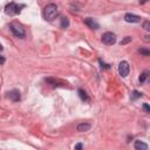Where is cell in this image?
I'll use <instances>...</instances> for the list:
<instances>
[{"label": "cell", "instance_id": "cell-13", "mask_svg": "<svg viewBox=\"0 0 150 150\" xmlns=\"http://www.w3.org/2000/svg\"><path fill=\"white\" fill-rule=\"evenodd\" d=\"M69 26V20L68 18H62L61 19V28H67Z\"/></svg>", "mask_w": 150, "mask_h": 150}, {"label": "cell", "instance_id": "cell-15", "mask_svg": "<svg viewBox=\"0 0 150 150\" xmlns=\"http://www.w3.org/2000/svg\"><path fill=\"white\" fill-rule=\"evenodd\" d=\"M141 96H142V93H139V92L135 91V92H133V94H131V100H136V98L141 97Z\"/></svg>", "mask_w": 150, "mask_h": 150}, {"label": "cell", "instance_id": "cell-16", "mask_svg": "<svg viewBox=\"0 0 150 150\" xmlns=\"http://www.w3.org/2000/svg\"><path fill=\"white\" fill-rule=\"evenodd\" d=\"M138 52L141 53V54H143L144 56H149V55H150V52L148 51V49H144V48H139Z\"/></svg>", "mask_w": 150, "mask_h": 150}, {"label": "cell", "instance_id": "cell-12", "mask_svg": "<svg viewBox=\"0 0 150 150\" xmlns=\"http://www.w3.org/2000/svg\"><path fill=\"white\" fill-rule=\"evenodd\" d=\"M148 76H149V72H148V71H144L141 75H139V79H138V80H139V82L143 83V82L145 81V80L148 79Z\"/></svg>", "mask_w": 150, "mask_h": 150}, {"label": "cell", "instance_id": "cell-1", "mask_svg": "<svg viewBox=\"0 0 150 150\" xmlns=\"http://www.w3.org/2000/svg\"><path fill=\"white\" fill-rule=\"evenodd\" d=\"M57 13H59V9H57V6L55 4H48L44 9V17L46 20H48V21H52V20L57 15Z\"/></svg>", "mask_w": 150, "mask_h": 150}, {"label": "cell", "instance_id": "cell-20", "mask_svg": "<svg viewBox=\"0 0 150 150\" xmlns=\"http://www.w3.org/2000/svg\"><path fill=\"white\" fill-rule=\"evenodd\" d=\"M82 148H83V145H82L81 143H79V144H76V145H75V149H76V150H81Z\"/></svg>", "mask_w": 150, "mask_h": 150}, {"label": "cell", "instance_id": "cell-3", "mask_svg": "<svg viewBox=\"0 0 150 150\" xmlns=\"http://www.w3.org/2000/svg\"><path fill=\"white\" fill-rule=\"evenodd\" d=\"M5 13L9 17L12 15H17L20 13V7L15 4V3H9L6 7H5Z\"/></svg>", "mask_w": 150, "mask_h": 150}, {"label": "cell", "instance_id": "cell-7", "mask_svg": "<svg viewBox=\"0 0 150 150\" xmlns=\"http://www.w3.org/2000/svg\"><path fill=\"white\" fill-rule=\"evenodd\" d=\"M8 97H9L11 101L18 102V101H20V98H21V95H20V92L18 91V89H13V91H11L8 93Z\"/></svg>", "mask_w": 150, "mask_h": 150}, {"label": "cell", "instance_id": "cell-11", "mask_svg": "<svg viewBox=\"0 0 150 150\" xmlns=\"http://www.w3.org/2000/svg\"><path fill=\"white\" fill-rule=\"evenodd\" d=\"M77 93H79V96H80V98H81L83 102H89V97H88L87 93L83 91V89H79V91H77Z\"/></svg>", "mask_w": 150, "mask_h": 150}, {"label": "cell", "instance_id": "cell-22", "mask_svg": "<svg viewBox=\"0 0 150 150\" xmlns=\"http://www.w3.org/2000/svg\"><path fill=\"white\" fill-rule=\"evenodd\" d=\"M148 0H139V4H145Z\"/></svg>", "mask_w": 150, "mask_h": 150}, {"label": "cell", "instance_id": "cell-19", "mask_svg": "<svg viewBox=\"0 0 150 150\" xmlns=\"http://www.w3.org/2000/svg\"><path fill=\"white\" fill-rule=\"evenodd\" d=\"M143 109H144L145 113H150V108H149L148 103H144V104H143Z\"/></svg>", "mask_w": 150, "mask_h": 150}, {"label": "cell", "instance_id": "cell-9", "mask_svg": "<svg viewBox=\"0 0 150 150\" xmlns=\"http://www.w3.org/2000/svg\"><path fill=\"white\" fill-rule=\"evenodd\" d=\"M91 128H92V126L89 124V123H80V124L76 127L77 131H80V133H86V131H89V130H91Z\"/></svg>", "mask_w": 150, "mask_h": 150}, {"label": "cell", "instance_id": "cell-5", "mask_svg": "<svg viewBox=\"0 0 150 150\" xmlns=\"http://www.w3.org/2000/svg\"><path fill=\"white\" fill-rule=\"evenodd\" d=\"M102 42L108 45V46H110V45H114L116 42V36L114 33L112 32H107L102 35Z\"/></svg>", "mask_w": 150, "mask_h": 150}, {"label": "cell", "instance_id": "cell-8", "mask_svg": "<svg viewBox=\"0 0 150 150\" xmlns=\"http://www.w3.org/2000/svg\"><path fill=\"white\" fill-rule=\"evenodd\" d=\"M85 24H86L89 28H92V29H98V27H100V25L95 21L94 19H92V18H87V19H85Z\"/></svg>", "mask_w": 150, "mask_h": 150}, {"label": "cell", "instance_id": "cell-21", "mask_svg": "<svg viewBox=\"0 0 150 150\" xmlns=\"http://www.w3.org/2000/svg\"><path fill=\"white\" fill-rule=\"evenodd\" d=\"M5 61H6L5 57H4L3 55H0V65H4V63H5Z\"/></svg>", "mask_w": 150, "mask_h": 150}, {"label": "cell", "instance_id": "cell-10", "mask_svg": "<svg viewBox=\"0 0 150 150\" xmlns=\"http://www.w3.org/2000/svg\"><path fill=\"white\" fill-rule=\"evenodd\" d=\"M134 147L136 150H148V144L143 143L142 141H135Z\"/></svg>", "mask_w": 150, "mask_h": 150}, {"label": "cell", "instance_id": "cell-4", "mask_svg": "<svg viewBox=\"0 0 150 150\" xmlns=\"http://www.w3.org/2000/svg\"><path fill=\"white\" fill-rule=\"evenodd\" d=\"M129 72H130V66L127 61H121L118 65V74L122 77H127L129 75Z\"/></svg>", "mask_w": 150, "mask_h": 150}, {"label": "cell", "instance_id": "cell-17", "mask_svg": "<svg viewBox=\"0 0 150 150\" xmlns=\"http://www.w3.org/2000/svg\"><path fill=\"white\" fill-rule=\"evenodd\" d=\"M143 28L145 29V31H149V29H150V22L148 21V20L143 22Z\"/></svg>", "mask_w": 150, "mask_h": 150}, {"label": "cell", "instance_id": "cell-23", "mask_svg": "<svg viewBox=\"0 0 150 150\" xmlns=\"http://www.w3.org/2000/svg\"><path fill=\"white\" fill-rule=\"evenodd\" d=\"M3 49H4V47H3V45H1V44H0V51H3Z\"/></svg>", "mask_w": 150, "mask_h": 150}, {"label": "cell", "instance_id": "cell-14", "mask_svg": "<svg viewBox=\"0 0 150 150\" xmlns=\"http://www.w3.org/2000/svg\"><path fill=\"white\" fill-rule=\"evenodd\" d=\"M131 40H133V38L131 36H126L123 40H121V42H120V45H126V44H128V42H130L131 41Z\"/></svg>", "mask_w": 150, "mask_h": 150}, {"label": "cell", "instance_id": "cell-6", "mask_svg": "<svg viewBox=\"0 0 150 150\" xmlns=\"http://www.w3.org/2000/svg\"><path fill=\"white\" fill-rule=\"evenodd\" d=\"M124 20L127 22H130V24H137V22H141L142 18L138 17V15H135V14H131V13H127L124 15Z\"/></svg>", "mask_w": 150, "mask_h": 150}, {"label": "cell", "instance_id": "cell-2", "mask_svg": "<svg viewBox=\"0 0 150 150\" xmlns=\"http://www.w3.org/2000/svg\"><path fill=\"white\" fill-rule=\"evenodd\" d=\"M9 29H11L12 34L17 38H25V35H26L25 29L18 24H11L9 25Z\"/></svg>", "mask_w": 150, "mask_h": 150}, {"label": "cell", "instance_id": "cell-18", "mask_svg": "<svg viewBox=\"0 0 150 150\" xmlns=\"http://www.w3.org/2000/svg\"><path fill=\"white\" fill-rule=\"evenodd\" d=\"M98 62H100V65H101V67H102V68H110V67H109V65L104 63V62L102 61V60H98Z\"/></svg>", "mask_w": 150, "mask_h": 150}]
</instances>
